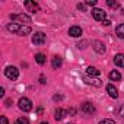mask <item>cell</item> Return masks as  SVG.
<instances>
[{
  "label": "cell",
  "mask_w": 124,
  "mask_h": 124,
  "mask_svg": "<svg viewBox=\"0 0 124 124\" xmlns=\"http://www.w3.org/2000/svg\"><path fill=\"white\" fill-rule=\"evenodd\" d=\"M83 80H85L88 85H92V86H96V88H99V86L102 85V82H101L99 79H96V78H91V76H88V75L83 78Z\"/></svg>",
  "instance_id": "7"
},
{
  "label": "cell",
  "mask_w": 124,
  "mask_h": 124,
  "mask_svg": "<svg viewBox=\"0 0 124 124\" xmlns=\"http://www.w3.org/2000/svg\"><path fill=\"white\" fill-rule=\"evenodd\" d=\"M107 92L109 93L111 98H118V89H117L114 85H108V86H107Z\"/></svg>",
  "instance_id": "12"
},
{
  "label": "cell",
  "mask_w": 124,
  "mask_h": 124,
  "mask_svg": "<svg viewBox=\"0 0 124 124\" xmlns=\"http://www.w3.org/2000/svg\"><path fill=\"white\" fill-rule=\"evenodd\" d=\"M108 6H111V8H118L120 5H118V2H112V0H108Z\"/></svg>",
  "instance_id": "21"
},
{
  "label": "cell",
  "mask_w": 124,
  "mask_h": 124,
  "mask_svg": "<svg viewBox=\"0 0 124 124\" xmlns=\"http://www.w3.org/2000/svg\"><path fill=\"white\" fill-rule=\"evenodd\" d=\"M86 75H88V76H98V75H99V70L95 69V67H92V66H89V67L86 69Z\"/></svg>",
  "instance_id": "16"
},
{
  "label": "cell",
  "mask_w": 124,
  "mask_h": 124,
  "mask_svg": "<svg viewBox=\"0 0 124 124\" xmlns=\"http://www.w3.org/2000/svg\"><path fill=\"white\" fill-rule=\"evenodd\" d=\"M86 5H88V6H92V8L95 9V6H96V0H88Z\"/></svg>",
  "instance_id": "22"
},
{
  "label": "cell",
  "mask_w": 124,
  "mask_h": 124,
  "mask_svg": "<svg viewBox=\"0 0 124 124\" xmlns=\"http://www.w3.org/2000/svg\"><path fill=\"white\" fill-rule=\"evenodd\" d=\"M5 104H6V107H10V105H12V99H6Z\"/></svg>",
  "instance_id": "28"
},
{
  "label": "cell",
  "mask_w": 124,
  "mask_h": 124,
  "mask_svg": "<svg viewBox=\"0 0 124 124\" xmlns=\"http://www.w3.org/2000/svg\"><path fill=\"white\" fill-rule=\"evenodd\" d=\"M92 47H93V50H95L98 54H104V53H105V44L101 42V41H93Z\"/></svg>",
  "instance_id": "9"
},
{
  "label": "cell",
  "mask_w": 124,
  "mask_h": 124,
  "mask_svg": "<svg viewBox=\"0 0 124 124\" xmlns=\"http://www.w3.org/2000/svg\"><path fill=\"white\" fill-rule=\"evenodd\" d=\"M115 34L120 37V38H124V23H120L115 29Z\"/></svg>",
  "instance_id": "18"
},
{
  "label": "cell",
  "mask_w": 124,
  "mask_h": 124,
  "mask_svg": "<svg viewBox=\"0 0 124 124\" xmlns=\"http://www.w3.org/2000/svg\"><path fill=\"white\" fill-rule=\"evenodd\" d=\"M66 114H67V111L58 108V109H55V112H54V118H55L57 121H60V120H63V118L66 117Z\"/></svg>",
  "instance_id": "14"
},
{
  "label": "cell",
  "mask_w": 124,
  "mask_h": 124,
  "mask_svg": "<svg viewBox=\"0 0 124 124\" xmlns=\"http://www.w3.org/2000/svg\"><path fill=\"white\" fill-rule=\"evenodd\" d=\"M0 124H8V118L6 117H2V118H0Z\"/></svg>",
  "instance_id": "25"
},
{
  "label": "cell",
  "mask_w": 124,
  "mask_h": 124,
  "mask_svg": "<svg viewBox=\"0 0 124 124\" xmlns=\"http://www.w3.org/2000/svg\"><path fill=\"white\" fill-rule=\"evenodd\" d=\"M5 75H6L8 79H10V80H16L18 76H19V70H18L16 67H13V66H8V67L5 69Z\"/></svg>",
  "instance_id": "2"
},
{
  "label": "cell",
  "mask_w": 124,
  "mask_h": 124,
  "mask_svg": "<svg viewBox=\"0 0 124 124\" xmlns=\"http://www.w3.org/2000/svg\"><path fill=\"white\" fill-rule=\"evenodd\" d=\"M35 61H37L38 64H44V63H45V55L41 54V53H38V54L35 55Z\"/></svg>",
  "instance_id": "19"
},
{
  "label": "cell",
  "mask_w": 124,
  "mask_h": 124,
  "mask_svg": "<svg viewBox=\"0 0 124 124\" xmlns=\"http://www.w3.org/2000/svg\"><path fill=\"white\" fill-rule=\"evenodd\" d=\"M118 114H120V117H121V118L124 120V105H123V107H121V108L118 109Z\"/></svg>",
  "instance_id": "24"
},
{
  "label": "cell",
  "mask_w": 124,
  "mask_h": 124,
  "mask_svg": "<svg viewBox=\"0 0 124 124\" xmlns=\"http://www.w3.org/2000/svg\"><path fill=\"white\" fill-rule=\"evenodd\" d=\"M39 82L44 85V83H45V78H44V76H41V78H39Z\"/></svg>",
  "instance_id": "30"
},
{
  "label": "cell",
  "mask_w": 124,
  "mask_h": 124,
  "mask_svg": "<svg viewBox=\"0 0 124 124\" xmlns=\"http://www.w3.org/2000/svg\"><path fill=\"white\" fill-rule=\"evenodd\" d=\"M67 112H69V114H72V115H75V114H76V109H73V108H72V109H69Z\"/></svg>",
  "instance_id": "29"
},
{
  "label": "cell",
  "mask_w": 124,
  "mask_h": 124,
  "mask_svg": "<svg viewBox=\"0 0 124 124\" xmlns=\"http://www.w3.org/2000/svg\"><path fill=\"white\" fill-rule=\"evenodd\" d=\"M99 124H115V121H112V120H102V121H99Z\"/></svg>",
  "instance_id": "23"
},
{
  "label": "cell",
  "mask_w": 124,
  "mask_h": 124,
  "mask_svg": "<svg viewBox=\"0 0 124 124\" xmlns=\"http://www.w3.org/2000/svg\"><path fill=\"white\" fill-rule=\"evenodd\" d=\"M12 21H19L22 23H31V16L25 15V13H19V15H10Z\"/></svg>",
  "instance_id": "5"
},
{
  "label": "cell",
  "mask_w": 124,
  "mask_h": 124,
  "mask_svg": "<svg viewBox=\"0 0 124 124\" xmlns=\"http://www.w3.org/2000/svg\"><path fill=\"white\" fill-rule=\"evenodd\" d=\"M85 44H86L85 41H83V42H79V44H78V47H79V48L82 50V48H85Z\"/></svg>",
  "instance_id": "27"
},
{
  "label": "cell",
  "mask_w": 124,
  "mask_h": 124,
  "mask_svg": "<svg viewBox=\"0 0 124 124\" xmlns=\"http://www.w3.org/2000/svg\"><path fill=\"white\" fill-rule=\"evenodd\" d=\"M114 63H115L118 67H124V54H115Z\"/></svg>",
  "instance_id": "15"
},
{
  "label": "cell",
  "mask_w": 124,
  "mask_h": 124,
  "mask_svg": "<svg viewBox=\"0 0 124 124\" xmlns=\"http://www.w3.org/2000/svg\"><path fill=\"white\" fill-rule=\"evenodd\" d=\"M51 64H53L54 69H58V67H61V64H63V60H61L60 55H54L53 60H51Z\"/></svg>",
  "instance_id": "13"
},
{
  "label": "cell",
  "mask_w": 124,
  "mask_h": 124,
  "mask_svg": "<svg viewBox=\"0 0 124 124\" xmlns=\"http://www.w3.org/2000/svg\"><path fill=\"white\" fill-rule=\"evenodd\" d=\"M69 35L73 37V38L80 37V35H82V28H80V26H72V28L69 29Z\"/></svg>",
  "instance_id": "11"
},
{
  "label": "cell",
  "mask_w": 124,
  "mask_h": 124,
  "mask_svg": "<svg viewBox=\"0 0 124 124\" xmlns=\"http://www.w3.org/2000/svg\"><path fill=\"white\" fill-rule=\"evenodd\" d=\"M61 99H63L61 95H54V101H61Z\"/></svg>",
  "instance_id": "26"
},
{
  "label": "cell",
  "mask_w": 124,
  "mask_h": 124,
  "mask_svg": "<svg viewBox=\"0 0 124 124\" xmlns=\"http://www.w3.org/2000/svg\"><path fill=\"white\" fill-rule=\"evenodd\" d=\"M0 95H2V96L5 95V88H2V89H0Z\"/></svg>",
  "instance_id": "32"
},
{
  "label": "cell",
  "mask_w": 124,
  "mask_h": 124,
  "mask_svg": "<svg viewBox=\"0 0 124 124\" xmlns=\"http://www.w3.org/2000/svg\"><path fill=\"white\" fill-rule=\"evenodd\" d=\"M18 105H19V108H21L23 112H28V111L32 109V102H31V99H28V98H25V96L19 99Z\"/></svg>",
  "instance_id": "3"
},
{
  "label": "cell",
  "mask_w": 124,
  "mask_h": 124,
  "mask_svg": "<svg viewBox=\"0 0 124 124\" xmlns=\"http://www.w3.org/2000/svg\"><path fill=\"white\" fill-rule=\"evenodd\" d=\"M15 124H29V120L25 118V117H19V118L15 121Z\"/></svg>",
  "instance_id": "20"
},
{
  "label": "cell",
  "mask_w": 124,
  "mask_h": 124,
  "mask_svg": "<svg viewBox=\"0 0 124 124\" xmlns=\"http://www.w3.org/2000/svg\"><path fill=\"white\" fill-rule=\"evenodd\" d=\"M82 111L85 112V114H93L95 112V105L93 104H91V102H83L82 104Z\"/></svg>",
  "instance_id": "8"
},
{
  "label": "cell",
  "mask_w": 124,
  "mask_h": 124,
  "mask_svg": "<svg viewBox=\"0 0 124 124\" xmlns=\"http://www.w3.org/2000/svg\"><path fill=\"white\" fill-rule=\"evenodd\" d=\"M78 9H80V10H83V9H85V6H83V5H78Z\"/></svg>",
  "instance_id": "31"
},
{
  "label": "cell",
  "mask_w": 124,
  "mask_h": 124,
  "mask_svg": "<svg viewBox=\"0 0 124 124\" xmlns=\"http://www.w3.org/2000/svg\"><path fill=\"white\" fill-rule=\"evenodd\" d=\"M8 31L12 32V34H16V35H28L31 34V26L28 25H19V23H9L8 26Z\"/></svg>",
  "instance_id": "1"
},
{
  "label": "cell",
  "mask_w": 124,
  "mask_h": 124,
  "mask_svg": "<svg viewBox=\"0 0 124 124\" xmlns=\"http://www.w3.org/2000/svg\"><path fill=\"white\" fill-rule=\"evenodd\" d=\"M105 12L102 10V9H98V8H95V9H92V18L95 19V21H99V22H104L105 21Z\"/></svg>",
  "instance_id": "4"
},
{
  "label": "cell",
  "mask_w": 124,
  "mask_h": 124,
  "mask_svg": "<svg viewBox=\"0 0 124 124\" xmlns=\"http://www.w3.org/2000/svg\"><path fill=\"white\" fill-rule=\"evenodd\" d=\"M109 79L111 80H120L121 79V73L120 72H117V70H112V72H109Z\"/></svg>",
  "instance_id": "17"
},
{
  "label": "cell",
  "mask_w": 124,
  "mask_h": 124,
  "mask_svg": "<svg viewBox=\"0 0 124 124\" xmlns=\"http://www.w3.org/2000/svg\"><path fill=\"white\" fill-rule=\"evenodd\" d=\"M25 6L28 8V10H29L31 13H37V12H39V6H38L35 2H29V0H26V2H25Z\"/></svg>",
  "instance_id": "10"
},
{
  "label": "cell",
  "mask_w": 124,
  "mask_h": 124,
  "mask_svg": "<svg viewBox=\"0 0 124 124\" xmlns=\"http://www.w3.org/2000/svg\"><path fill=\"white\" fill-rule=\"evenodd\" d=\"M39 124H48V123H45V121H44V123H39Z\"/></svg>",
  "instance_id": "33"
},
{
  "label": "cell",
  "mask_w": 124,
  "mask_h": 124,
  "mask_svg": "<svg viewBox=\"0 0 124 124\" xmlns=\"http://www.w3.org/2000/svg\"><path fill=\"white\" fill-rule=\"evenodd\" d=\"M45 34L44 32H35L34 34V37H32V42L35 44V45H42L44 42H45Z\"/></svg>",
  "instance_id": "6"
}]
</instances>
